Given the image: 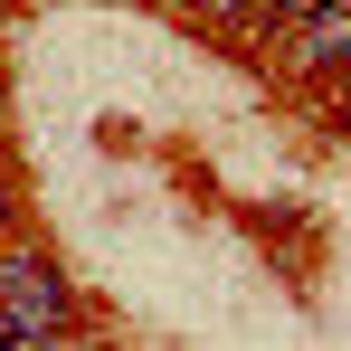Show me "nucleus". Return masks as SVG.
Wrapping results in <instances>:
<instances>
[{
    "instance_id": "nucleus-1",
    "label": "nucleus",
    "mask_w": 351,
    "mask_h": 351,
    "mask_svg": "<svg viewBox=\"0 0 351 351\" xmlns=\"http://www.w3.org/2000/svg\"><path fill=\"white\" fill-rule=\"evenodd\" d=\"M76 332V313H66V285L48 256H0V342L10 351H38V342H66Z\"/></svg>"
},
{
    "instance_id": "nucleus-2",
    "label": "nucleus",
    "mask_w": 351,
    "mask_h": 351,
    "mask_svg": "<svg viewBox=\"0 0 351 351\" xmlns=\"http://www.w3.org/2000/svg\"><path fill=\"white\" fill-rule=\"evenodd\" d=\"M285 58L294 66H351V10H294V29H285Z\"/></svg>"
}]
</instances>
